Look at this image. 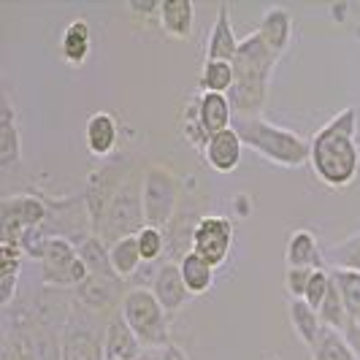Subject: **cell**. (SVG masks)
Instances as JSON below:
<instances>
[{"label": "cell", "mask_w": 360, "mask_h": 360, "mask_svg": "<svg viewBox=\"0 0 360 360\" xmlns=\"http://www.w3.org/2000/svg\"><path fill=\"white\" fill-rule=\"evenodd\" d=\"M309 165L314 176L330 190H344L360 174L358 108H342L330 122H325L309 149Z\"/></svg>", "instance_id": "cell-1"}, {"label": "cell", "mask_w": 360, "mask_h": 360, "mask_svg": "<svg viewBox=\"0 0 360 360\" xmlns=\"http://www.w3.org/2000/svg\"><path fill=\"white\" fill-rule=\"evenodd\" d=\"M279 63V54L263 41V36L255 30L241 38L238 54L233 57V90L228 92L231 106L238 117H263L260 111L269 98V84L274 68Z\"/></svg>", "instance_id": "cell-2"}, {"label": "cell", "mask_w": 360, "mask_h": 360, "mask_svg": "<svg viewBox=\"0 0 360 360\" xmlns=\"http://www.w3.org/2000/svg\"><path fill=\"white\" fill-rule=\"evenodd\" d=\"M233 130L244 141V146H250L252 152H257L274 165L301 168L304 162H309L311 141H307L290 127L274 125L266 117H238L233 120Z\"/></svg>", "instance_id": "cell-3"}, {"label": "cell", "mask_w": 360, "mask_h": 360, "mask_svg": "<svg viewBox=\"0 0 360 360\" xmlns=\"http://www.w3.org/2000/svg\"><path fill=\"white\" fill-rule=\"evenodd\" d=\"M120 314L125 317V323L130 325V330L136 333L144 349H160L174 344L168 330V314L149 288L127 290L120 301Z\"/></svg>", "instance_id": "cell-4"}, {"label": "cell", "mask_w": 360, "mask_h": 360, "mask_svg": "<svg viewBox=\"0 0 360 360\" xmlns=\"http://www.w3.org/2000/svg\"><path fill=\"white\" fill-rule=\"evenodd\" d=\"M25 255L41 260L44 282L54 288H79L90 279V271L84 266L79 247L68 238H38L25 247Z\"/></svg>", "instance_id": "cell-5"}, {"label": "cell", "mask_w": 360, "mask_h": 360, "mask_svg": "<svg viewBox=\"0 0 360 360\" xmlns=\"http://www.w3.org/2000/svg\"><path fill=\"white\" fill-rule=\"evenodd\" d=\"M141 228H146L144 219V200H141V179L127 176L122 187L117 190V195L108 206L106 217L98 228V238L111 247L114 241L125 238V236H136Z\"/></svg>", "instance_id": "cell-6"}, {"label": "cell", "mask_w": 360, "mask_h": 360, "mask_svg": "<svg viewBox=\"0 0 360 360\" xmlns=\"http://www.w3.org/2000/svg\"><path fill=\"white\" fill-rule=\"evenodd\" d=\"M179 179L171 168L165 165H149L141 176V200H144V219L146 225L165 231L176 219L179 206Z\"/></svg>", "instance_id": "cell-7"}, {"label": "cell", "mask_w": 360, "mask_h": 360, "mask_svg": "<svg viewBox=\"0 0 360 360\" xmlns=\"http://www.w3.org/2000/svg\"><path fill=\"white\" fill-rule=\"evenodd\" d=\"M46 217H49V203L38 198V195H8V198H3V217H0L3 244L25 247V241L41 231Z\"/></svg>", "instance_id": "cell-8"}, {"label": "cell", "mask_w": 360, "mask_h": 360, "mask_svg": "<svg viewBox=\"0 0 360 360\" xmlns=\"http://www.w3.org/2000/svg\"><path fill=\"white\" fill-rule=\"evenodd\" d=\"M233 250V222L228 217L206 214L200 217L193 228V244L190 252L203 257L212 269H222Z\"/></svg>", "instance_id": "cell-9"}, {"label": "cell", "mask_w": 360, "mask_h": 360, "mask_svg": "<svg viewBox=\"0 0 360 360\" xmlns=\"http://www.w3.org/2000/svg\"><path fill=\"white\" fill-rule=\"evenodd\" d=\"M130 176L127 171V160L122 158H111L106 165H101L95 174L87 181V195H84V203H87V212H90V222H92V233H98L103 217H106L111 200L117 195V190L122 187V181Z\"/></svg>", "instance_id": "cell-10"}, {"label": "cell", "mask_w": 360, "mask_h": 360, "mask_svg": "<svg viewBox=\"0 0 360 360\" xmlns=\"http://www.w3.org/2000/svg\"><path fill=\"white\" fill-rule=\"evenodd\" d=\"M103 339L90 323L84 311H71L60 336V360H106Z\"/></svg>", "instance_id": "cell-11"}, {"label": "cell", "mask_w": 360, "mask_h": 360, "mask_svg": "<svg viewBox=\"0 0 360 360\" xmlns=\"http://www.w3.org/2000/svg\"><path fill=\"white\" fill-rule=\"evenodd\" d=\"M84 144L92 158H106L111 160L117 155L120 144V122L111 111H95L90 114L87 125H84Z\"/></svg>", "instance_id": "cell-12"}, {"label": "cell", "mask_w": 360, "mask_h": 360, "mask_svg": "<svg viewBox=\"0 0 360 360\" xmlns=\"http://www.w3.org/2000/svg\"><path fill=\"white\" fill-rule=\"evenodd\" d=\"M152 292L158 295L160 307L165 309V314H176L184 301H187V285L181 279V271L176 260H165L158 274H155V282H152Z\"/></svg>", "instance_id": "cell-13"}, {"label": "cell", "mask_w": 360, "mask_h": 360, "mask_svg": "<svg viewBox=\"0 0 360 360\" xmlns=\"http://www.w3.org/2000/svg\"><path fill=\"white\" fill-rule=\"evenodd\" d=\"M103 336H106L103 339V355H106V360H139L144 355V347L136 339V333L130 330V325L125 323V317L120 311L111 314Z\"/></svg>", "instance_id": "cell-14"}, {"label": "cell", "mask_w": 360, "mask_h": 360, "mask_svg": "<svg viewBox=\"0 0 360 360\" xmlns=\"http://www.w3.org/2000/svg\"><path fill=\"white\" fill-rule=\"evenodd\" d=\"M238 44L241 41L236 38L233 25H231V8H228V3H219L212 33L206 38V60L233 63V57L238 54Z\"/></svg>", "instance_id": "cell-15"}, {"label": "cell", "mask_w": 360, "mask_h": 360, "mask_svg": "<svg viewBox=\"0 0 360 360\" xmlns=\"http://www.w3.org/2000/svg\"><path fill=\"white\" fill-rule=\"evenodd\" d=\"M241 149H244V141L238 139V133L231 127V130H222V133H217V136L209 139L203 160L209 162V168L217 171V174H231L241 162Z\"/></svg>", "instance_id": "cell-16"}, {"label": "cell", "mask_w": 360, "mask_h": 360, "mask_svg": "<svg viewBox=\"0 0 360 360\" xmlns=\"http://www.w3.org/2000/svg\"><path fill=\"white\" fill-rule=\"evenodd\" d=\"M285 260H288V269H325V252L317 244V236L307 228H298L290 233L288 247H285Z\"/></svg>", "instance_id": "cell-17"}, {"label": "cell", "mask_w": 360, "mask_h": 360, "mask_svg": "<svg viewBox=\"0 0 360 360\" xmlns=\"http://www.w3.org/2000/svg\"><path fill=\"white\" fill-rule=\"evenodd\" d=\"M22 158V139H19L17 108L11 92H3V120H0V168H11Z\"/></svg>", "instance_id": "cell-18"}, {"label": "cell", "mask_w": 360, "mask_h": 360, "mask_svg": "<svg viewBox=\"0 0 360 360\" xmlns=\"http://www.w3.org/2000/svg\"><path fill=\"white\" fill-rule=\"evenodd\" d=\"M92 52V30H90V22L82 17H76L68 22V27L63 30V36H60V54H63V60L73 65V68H79Z\"/></svg>", "instance_id": "cell-19"}, {"label": "cell", "mask_w": 360, "mask_h": 360, "mask_svg": "<svg viewBox=\"0 0 360 360\" xmlns=\"http://www.w3.org/2000/svg\"><path fill=\"white\" fill-rule=\"evenodd\" d=\"M158 22H160L162 33L168 38L184 41V38H190V33H193L195 6L190 0H165V3H160Z\"/></svg>", "instance_id": "cell-20"}, {"label": "cell", "mask_w": 360, "mask_h": 360, "mask_svg": "<svg viewBox=\"0 0 360 360\" xmlns=\"http://www.w3.org/2000/svg\"><path fill=\"white\" fill-rule=\"evenodd\" d=\"M198 114L209 136H217V133L233 127V106H231V98H228V95H219V92H200Z\"/></svg>", "instance_id": "cell-21"}, {"label": "cell", "mask_w": 360, "mask_h": 360, "mask_svg": "<svg viewBox=\"0 0 360 360\" xmlns=\"http://www.w3.org/2000/svg\"><path fill=\"white\" fill-rule=\"evenodd\" d=\"M257 33L263 36V41L269 44L274 52L282 57V54L288 52L290 41H292V14H290L288 8H282V6L266 8Z\"/></svg>", "instance_id": "cell-22"}, {"label": "cell", "mask_w": 360, "mask_h": 360, "mask_svg": "<svg viewBox=\"0 0 360 360\" xmlns=\"http://www.w3.org/2000/svg\"><path fill=\"white\" fill-rule=\"evenodd\" d=\"M290 323H292V330H295V336H298V342H304L311 349L317 339H320V333H323V320H320V311L317 309H311L304 301V298H292L290 301Z\"/></svg>", "instance_id": "cell-23"}, {"label": "cell", "mask_w": 360, "mask_h": 360, "mask_svg": "<svg viewBox=\"0 0 360 360\" xmlns=\"http://www.w3.org/2000/svg\"><path fill=\"white\" fill-rule=\"evenodd\" d=\"M179 271L190 295H203L214 285V269L195 252H184V257L179 260Z\"/></svg>", "instance_id": "cell-24"}, {"label": "cell", "mask_w": 360, "mask_h": 360, "mask_svg": "<svg viewBox=\"0 0 360 360\" xmlns=\"http://www.w3.org/2000/svg\"><path fill=\"white\" fill-rule=\"evenodd\" d=\"M108 260H111V269L117 274V279H130L139 266L144 263L141 260V250H139V238L136 236H125L120 241H114L108 247Z\"/></svg>", "instance_id": "cell-25"}, {"label": "cell", "mask_w": 360, "mask_h": 360, "mask_svg": "<svg viewBox=\"0 0 360 360\" xmlns=\"http://www.w3.org/2000/svg\"><path fill=\"white\" fill-rule=\"evenodd\" d=\"M79 255H82L84 266L90 271V276H95V279H108V282H120L114 269H111V260H108V247L98 236H90L84 244H79Z\"/></svg>", "instance_id": "cell-26"}, {"label": "cell", "mask_w": 360, "mask_h": 360, "mask_svg": "<svg viewBox=\"0 0 360 360\" xmlns=\"http://www.w3.org/2000/svg\"><path fill=\"white\" fill-rule=\"evenodd\" d=\"M233 63H222V60H206L203 63V68H200V92L228 95L233 90Z\"/></svg>", "instance_id": "cell-27"}, {"label": "cell", "mask_w": 360, "mask_h": 360, "mask_svg": "<svg viewBox=\"0 0 360 360\" xmlns=\"http://www.w3.org/2000/svg\"><path fill=\"white\" fill-rule=\"evenodd\" d=\"M309 352H311V360H358L352 347L344 339V333L333 330V328H323L320 339Z\"/></svg>", "instance_id": "cell-28"}, {"label": "cell", "mask_w": 360, "mask_h": 360, "mask_svg": "<svg viewBox=\"0 0 360 360\" xmlns=\"http://www.w3.org/2000/svg\"><path fill=\"white\" fill-rule=\"evenodd\" d=\"M325 263H330V269H344L360 274V231L347 236L339 244L328 247L325 250Z\"/></svg>", "instance_id": "cell-29"}, {"label": "cell", "mask_w": 360, "mask_h": 360, "mask_svg": "<svg viewBox=\"0 0 360 360\" xmlns=\"http://www.w3.org/2000/svg\"><path fill=\"white\" fill-rule=\"evenodd\" d=\"M179 127H181V136H184V141L193 146L195 152H206V146H209V133H206V127L200 122V114H198V98H193L184 111H181V120H179Z\"/></svg>", "instance_id": "cell-30"}, {"label": "cell", "mask_w": 360, "mask_h": 360, "mask_svg": "<svg viewBox=\"0 0 360 360\" xmlns=\"http://www.w3.org/2000/svg\"><path fill=\"white\" fill-rule=\"evenodd\" d=\"M330 279L342 295L349 320H360V274L344 269H330Z\"/></svg>", "instance_id": "cell-31"}, {"label": "cell", "mask_w": 360, "mask_h": 360, "mask_svg": "<svg viewBox=\"0 0 360 360\" xmlns=\"http://www.w3.org/2000/svg\"><path fill=\"white\" fill-rule=\"evenodd\" d=\"M114 285H117V282L90 276L87 282H82V285L76 288V298L87 309H92V311H103V309L111 307V290H114Z\"/></svg>", "instance_id": "cell-32"}, {"label": "cell", "mask_w": 360, "mask_h": 360, "mask_svg": "<svg viewBox=\"0 0 360 360\" xmlns=\"http://www.w3.org/2000/svg\"><path fill=\"white\" fill-rule=\"evenodd\" d=\"M320 320H323L325 328H333V330H339V333H344L347 325H349L347 307H344L342 295H339V290H336L333 282H330V290H328V295H325V304L320 307Z\"/></svg>", "instance_id": "cell-33"}, {"label": "cell", "mask_w": 360, "mask_h": 360, "mask_svg": "<svg viewBox=\"0 0 360 360\" xmlns=\"http://www.w3.org/2000/svg\"><path fill=\"white\" fill-rule=\"evenodd\" d=\"M136 238H139V250H141V260L144 263L160 260L162 255H165V231H158V228L146 225V228H141L136 233Z\"/></svg>", "instance_id": "cell-34"}, {"label": "cell", "mask_w": 360, "mask_h": 360, "mask_svg": "<svg viewBox=\"0 0 360 360\" xmlns=\"http://www.w3.org/2000/svg\"><path fill=\"white\" fill-rule=\"evenodd\" d=\"M330 269H317L311 274V279H309V288H307V295H304V301H307L311 309H317L325 304V295H328V290H330Z\"/></svg>", "instance_id": "cell-35"}, {"label": "cell", "mask_w": 360, "mask_h": 360, "mask_svg": "<svg viewBox=\"0 0 360 360\" xmlns=\"http://www.w3.org/2000/svg\"><path fill=\"white\" fill-rule=\"evenodd\" d=\"M311 269H288L285 271V288L292 298H304L309 288V279H311Z\"/></svg>", "instance_id": "cell-36"}, {"label": "cell", "mask_w": 360, "mask_h": 360, "mask_svg": "<svg viewBox=\"0 0 360 360\" xmlns=\"http://www.w3.org/2000/svg\"><path fill=\"white\" fill-rule=\"evenodd\" d=\"M139 360H187V355L176 344H168V347H160V349H144V355Z\"/></svg>", "instance_id": "cell-37"}, {"label": "cell", "mask_w": 360, "mask_h": 360, "mask_svg": "<svg viewBox=\"0 0 360 360\" xmlns=\"http://www.w3.org/2000/svg\"><path fill=\"white\" fill-rule=\"evenodd\" d=\"M344 339H347V344L352 347L355 358L360 360V320H349L347 330H344Z\"/></svg>", "instance_id": "cell-38"}]
</instances>
